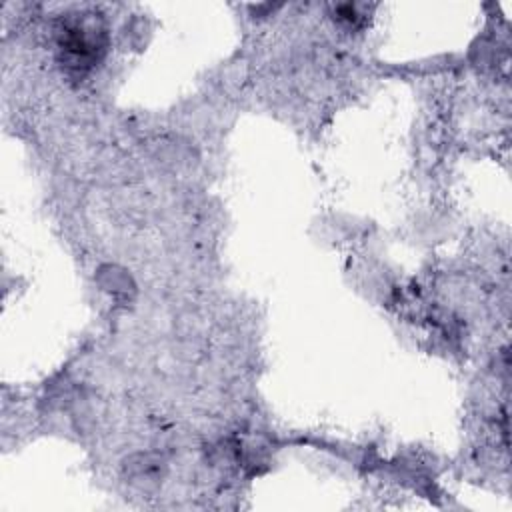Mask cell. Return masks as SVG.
I'll return each mask as SVG.
<instances>
[{"instance_id":"1","label":"cell","mask_w":512,"mask_h":512,"mask_svg":"<svg viewBox=\"0 0 512 512\" xmlns=\"http://www.w3.org/2000/svg\"><path fill=\"white\" fill-rule=\"evenodd\" d=\"M102 30L96 24L80 22L64 28L62 36V50L66 52V60L74 68H88L98 58V52L102 50L100 44Z\"/></svg>"}]
</instances>
